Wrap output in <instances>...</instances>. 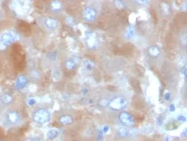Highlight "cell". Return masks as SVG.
Listing matches in <instances>:
<instances>
[{"instance_id": "6da1fadb", "label": "cell", "mask_w": 187, "mask_h": 141, "mask_svg": "<svg viewBox=\"0 0 187 141\" xmlns=\"http://www.w3.org/2000/svg\"><path fill=\"white\" fill-rule=\"evenodd\" d=\"M128 99L123 95H116L109 100L108 107L113 111H121L128 106Z\"/></svg>"}, {"instance_id": "7a4b0ae2", "label": "cell", "mask_w": 187, "mask_h": 141, "mask_svg": "<svg viewBox=\"0 0 187 141\" xmlns=\"http://www.w3.org/2000/svg\"><path fill=\"white\" fill-rule=\"evenodd\" d=\"M20 40V35L15 31H8L3 32L0 36V49H4L13 43L16 42Z\"/></svg>"}, {"instance_id": "3957f363", "label": "cell", "mask_w": 187, "mask_h": 141, "mask_svg": "<svg viewBox=\"0 0 187 141\" xmlns=\"http://www.w3.org/2000/svg\"><path fill=\"white\" fill-rule=\"evenodd\" d=\"M51 113L46 108L37 109L32 114V119L35 123L39 124H47L51 120Z\"/></svg>"}, {"instance_id": "277c9868", "label": "cell", "mask_w": 187, "mask_h": 141, "mask_svg": "<svg viewBox=\"0 0 187 141\" xmlns=\"http://www.w3.org/2000/svg\"><path fill=\"white\" fill-rule=\"evenodd\" d=\"M118 119L122 126L125 127H131L135 124V119L133 114L127 111H121L119 114Z\"/></svg>"}, {"instance_id": "5b68a950", "label": "cell", "mask_w": 187, "mask_h": 141, "mask_svg": "<svg viewBox=\"0 0 187 141\" xmlns=\"http://www.w3.org/2000/svg\"><path fill=\"white\" fill-rule=\"evenodd\" d=\"M21 120V115L17 111L11 110L6 114V122L11 125H16Z\"/></svg>"}, {"instance_id": "8992f818", "label": "cell", "mask_w": 187, "mask_h": 141, "mask_svg": "<svg viewBox=\"0 0 187 141\" xmlns=\"http://www.w3.org/2000/svg\"><path fill=\"white\" fill-rule=\"evenodd\" d=\"M85 42L87 44V46L90 49H95L99 45L98 38L93 32H87L86 36H85Z\"/></svg>"}, {"instance_id": "52a82bcc", "label": "cell", "mask_w": 187, "mask_h": 141, "mask_svg": "<svg viewBox=\"0 0 187 141\" xmlns=\"http://www.w3.org/2000/svg\"><path fill=\"white\" fill-rule=\"evenodd\" d=\"M97 11L92 8H86L83 11V19L87 22H92L96 19Z\"/></svg>"}, {"instance_id": "ba28073f", "label": "cell", "mask_w": 187, "mask_h": 141, "mask_svg": "<svg viewBox=\"0 0 187 141\" xmlns=\"http://www.w3.org/2000/svg\"><path fill=\"white\" fill-rule=\"evenodd\" d=\"M44 25L48 30H55L59 26V23L54 17H47L44 20Z\"/></svg>"}, {"instance_id": "9c48e42d", "label": "cell", "mask_w": 187, "mask_h": 141, "mask_svg": "<svg viewBox=\"0 0 187 141\" xmlns=\"http://www.w3.org/2000/svg\"><path fill=\"white\" fill-rule=\"evenodd\" d=\"M27 84V77L24 75H19L15 80V89H23Z\"/></svg>"}, {"instance_id": "30bf717a", "label": "cell", "mask_w": 187, "mask_h": 141, "mask_svg": "<svg viewBox=\"0 0 187 141\" xmlns=\"http://www.w3.org/2000/svg\"><path fill=\"white\" fill-rule=\"evenodd\" d=\"M49 9L52 13H55V14L60 13L63 10V3L58 0L51 1L49 4Z\"/></svg>"}, {"instance_id": "8fae6325", "label": "cell", "mask_w": 187, "mask_h": 141, "mask_svg": "<svg viewBox=\"0 0 187 141\" xmlns=\"http://www.w3.org/2000/svg\"><path fill=\"white\" fill-rule=\"evenodd\" d=\"M149 56L152 58H158L161 55V51L157 46H150L147 50Z\"/></svg>"}, {"instance_id": "7c38bea8", "label": "cell", "mask_w": 187, "mask_h": 141, "mask_svg": "<svg viewBox=\"0 0 187 141\" xmlns=\"http://www.w3.org/2000/svg\"><path fill=\"white\" fill-rule=\"evenodd\" d=\"M13 96L12 94H9V93H4L1 95L0 97V101L1 102L5 105H9V104H11L13 102Z\"/></svg>"}, {"instance_id": "4fadbf2b", "label": "cell", "mask_w": 187, "mask_h": 141, "mask_svg": "<svg viewBox=\"0 0 187 141\" xmlns=\"http://www.w3.org/2000/svg\"><path fill=\"white\" fill-rule=\"evenodd\" d=\"M59 122L63 125H70L73 123V119L69 114H63L59 118Z\"/></svg>"}, {"instance_id": "5bb4252c", "label": "cell", "mask_w": 187, "mask_h": 141, "mask_svg": "<svg viewBox=\"0 0 187 141\" xmlns=\"http://www.w3.org/2000/svg\"><path fill=\"white\" fill-rule=\"evenodd\" d=\"M160 8H161V13H162L164 15H169L170 14V12H171L170 5V4H168L167 3H165V2L161 3Z\"/></svg>"}, {"instance_id": "9a60e30c", "label": "cell", "mask_w": 187, "mask_h": 141, "mask_svg": "<svg viewBox=\"0 0 187 141\" xmlns=\"http://www.w3.org/2000/svg\"><path fill=\"white\" fill-rule=\"evenodd\" d=\"M58 136H59V131L55 128H52L50 129V130H48L47 134H46V137H47V139H50V140L54 139L56 138Z\"/></svg>"}, {"instance_id": "2e32d148", "label": "cell", "mask_w": 187, "mask_h": 141, "mask_svg": "<svg viewBox=\"0 0 187 141\" xmlns=\"http://www.w3.org/2000/svg\"><path fill=\"white\" fill-rule=\"evenodd\" d=\"M83 65H84V68L85 69V70L90 72V71H92L94 69L95 63L92 61H91V60L85 59L84 61V62H83Z\"/></svg>"}, {"instance_id": "e0dca14e", "label": "cell", "mask_w": 187, "mask_h": 141, "mask_svg": "<svg viewBox=\"0 0 187 141\" xmlns=\"http://www.w3.org/2000/svg\"><path fill=\"white\" fill-rule=\"evenodd\" d=\"M136 34V29L135 27H133V26H131L129 25L127 28H126V31H125V37L127 39H132V38L135 36Z\"/></svg>"}, {"instance_id": "ac0fdd59", "label": "cell", "mask_w": 187, "mask_h": 141, "mask_svg": "<svg viewBox=\"0 0 187 141\" xmlns=\"http://www.w3.org/2000/svg\"><path fill=\"white\" fill-rule=\"evenodd\" d=\"M64 64H65V68L68 70H69V71L74 70V69L77 68V64H76V62L74 61L73 60H67L65 63H64Z\"/></svg>"}, {"instance_id": "d6986e66", "label": "cell", "mask_w": 187, "mask_h": 141, "mask_svg": "<svg viewBox=\"0 0 187 141\" xmlns=\"http://www.w3.org/2000/svg\"><path fill=\"white\" fill-rule=\"evenodd\" d=\"M117 135L121 138H126L128 136V130L125 127H120L117 130Z\"/></svg>"}, {"instance_id": "ffe728a7", "label": "cell", "mask_w": 187, "mask_h": 141, "mask_svg": "<svg viewBox=\"0 0 187 141\" xmlns=\"http://www.w3.org/2000/svg\"><path fill=\"white\" fill-rule=\"evenodd\" d=\"M64 21L66 23V24L69 27H77V23L76 21V20L72 18L71 16H66L65 19H64Z\"/></svg>"}, {"instance_id": "44dd1931", "label": "cell", "mask_w": 187, "mask_h": 141, "mask_svg": "<svg viewBox=\"0 0 187 141\" xmlns=\"http://www.w3.org/2000/svg\"><path fill=\"white\" fill-rule=\"evenodd\" d=\"M114 4L116 6V8L118 9H125L126 8L125 2L124 1H121V0H118V1H114Z\"/></svg>"}, {"instance_id": "7402d4cb", "label": "cell", "mask_w": 187, "mask_h": 141, "mask_svg": "<svg viewBox=\"0 0 187 141\" xmlns=\"http://www.w3.org/2000/svg\"><path fill=\"white\" fill-rule=\"evenodd\" d=\"M47 58H48L50 61H56L57 58V52H54V51L48 52V54H47Z\"/></svg>"}, {"instance_id": "603a6c76", "label": "cell", "mask_w": 187, "mask_h": 141, "mask_svg": "<svg viewBox=\"0 0 187 141\" xmlns=\"http://www.w3.org/2000/svg\"><path fill=\"white\" fill-rule=\"evenodd\" d=\"M108 102H109L108 99L103 98V99H100V101H99L98 102H99V105H100L101 107H108Z\"/></svg>"}, {"instance_id": "cb8c5ba5", "label": "cell", "mask_w": 187, "mask_h": 141, "mask_svg": "<svg viewBox=\"0 0 187 141\" xmlns=\"http://www.w3.org/2000/svg\"><path fill=\"white\" fill-rule=\"evenodd\" d=\"M136 3H138V4H140L141 6H145L147 5L148 3H149V1H146V0H138V1H136Z\"/></svg>"}, {"instance_id": "d4e9b609", "label": "cell", "mask_w": 187, "mask_h": 141, "mask_svg": "<svg viewBox=\"0 0 187 141\" xmlns=\"http://www.w3.org/2000/svg\"><path fill=\"white\" fill-rule=\"evenodd\" d=\"M177 121L181 122V123H184V122L186 121V118H185L184 115H182V114L178 115V116L177 117Z\"/></svg>"}, {"instance_id": "484cf974", "label": "cell", "mask_w": 187, "mask_h": 141, "mask_svg": "<svg viewBox=\"0 0 187 141\" xmlns=\"http://www.w3.org/2000/svg\"><path fill=\"white\" fill-rule=\"evenodd\" d=\"M171 99V94H170V92H166L164 95V99H165V101L166 102H169Z\"/></svg>"}, {"instance_id": "4316f807", "label": "cell", "mask_w": 187, "mask_h": 141, "mask_svg": "<svg viewBox=\"0 0 187 141\" xmlns=\"http://www.w3.org/2000/svg\"><path fill=\"white\" fill-rule=\"evenodd\" d=\"M36 103V101H35V99H30L27 100V104L29 105V106H33Z\"/></svg>"}, {"instance_id": "83f0119b", "label": "cell", "mask_w": 187, "mask_h": 141, "mask_svg": "<svg viewBox=\"0 0 187 141\" xmlns=\"http://www.w3.org/2000/svg\"><path fill=\"white\" fill-rule=\"evenodd\" d=\"M156 121H157V124H158V125H159V126H161V124H162V123H163L162 122L163 119L161 116H158L157 117V119H156Z\"/></svg>"}, {"instance_id": "f1b7e54d", "label": "cell", "mask_w": 187, "mask_h": 141, "mask_svg": "<svg viewBox=\"0 0 187 141\" xmlns=\"http://www.w3.org/2000/svg\"><path fill=\"white\" fill-rule=\"evenodd\" d=\"M175 109H176V107H175L174 104L173 103L170 104V106H169V111H170V112H174Z\"/></svg>"}, {"instance_id": "f546056e", "label": "cell", "mask_w": 187, "mask_h": 141, "mask_svg": "<svg viewBox=\"0 0 187 141\" xmlns=\"http://www.w3.org/2000/svg\"><path fill=\"white\" fill-rule=\"evenodd\" d=\"M40 138H31V139H27V140H25V141H40Z\"/></svg>"}, {"instance_id": "4dcf8cb0", "label": "cell", "mask_w": 187, "mask_h": 141, "mask_svg": "<svg viewBox=\"0 0 187 141\" xmlns=\"http://www.w3.org/2000/svg\"><path fill=\"white\" fill-rule=\"evenodd\" d=\"M186 132H187L186 128H185L183 133H182V136H183V137H186Z\"/></svg>"}, {"instance_id": "1f68e13d", "label": "cell", "mask_w": 187, "mask_h": 141, "mask_svg": "<svg viewBox=\"0 0 187 141\" xmlns=\"http://www.w3.org/2000/svg\"><path fill=\"white\" fill-rule=\"evenodd\" d=\"M169 140H170V137H169V136H165V139H163V141H169Z\"/></svg>"}, {"instance_id": "d6a6232c", "label": "cell", "mask_w": 187, "mask_h": 141, "mask_svg": "<svg viewBox=\"0 0 187 141\" xmlns=\"http://www.w3.org/2000/svg\"><path fill=\"white\" fill-rule=\"evenodd\" d=\"M2 19H3V13L0 11V22H1Z\"/></svg>"}, {"instance_id": "836d02e7", "label": "cell", "mask_w": 187, "mask_h": 141, "mask_svg": "<svg viewBox=\"0 0 187 141\" xmlns=\"http://www.w3.org/2000/svg\"><path fill=\"white\" fill-rule=\"evenodd\" d=\"M0 141H1V139H0Z\"/></svg>"}]
</instances>
